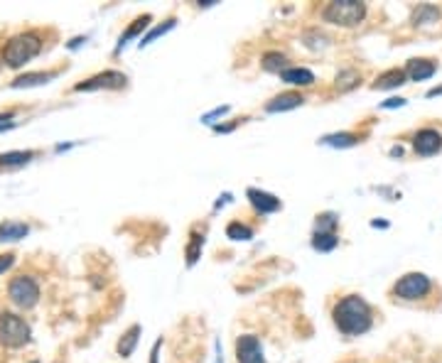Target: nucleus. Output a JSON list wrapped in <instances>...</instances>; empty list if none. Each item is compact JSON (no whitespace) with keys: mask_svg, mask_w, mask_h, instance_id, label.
I'll return each mask as SVG.
<instances>
[{"mask_svg":"<svg viewBox=\"0 0 442 363\" xmlns=\"http://www.w3.org/2000/svg\"><path fill=\"white\" fill-rule=\"evenodd\" d=\"M413 147L418 155H435V152L442 150V136L433 128H425V131H418L413 138Z\"/></svg>","mask_w":442,"mask_h":363,"instance_id":"9","label":"nucleus"},{"mask_svg":"<svg viewBox=\"0 0 442 363\" xmlns=\"http://www.w3.org/2000/svg\"><path fill=\"white\" fill-rule=\"evenodd\" d=\"M359 140H361V138L354 136V133H334V136L322 138V143H325V145H330V147H351V145H356Z\"/></svg>","mask_w":442,"mask_h":363,"instance_id":"20","label":"nucleus"},{"mask_svg":"<svg viewBox=\"0 0 442 363\" xmlns=\"http://www.w3.org/2000/svg\"><path fill=\"white\" fill-rule=\"evenodd\" d=\"M405 72L403 69H391V72H386V74H381L379 79H376V84H374V88H381V91H386V88H398V86H403L405 84Z\"/></svg>","mask_w":442,"mask_h":363,"instance_id":"17","label":"nucleus"},{"mask_svg":"<svg viewBox=\"0 0 442 363\" xmlns=\"http://www.w3.org/2000/svg\"><path fill=\"white\" fill-rule=\"evenodd\" d=\"M148 22H150V15H143V18H138L136 22H133L131 27L126 29V34L121 37V42H118V49H116V52H121V49L128 44V39H133L138 32H141V29H145V27H148Z\"/></svg>","mask_w":442,"mask_h":363,"instance_id":"24","label":"nucleus"},{"mask_svg":"<svg viewBox=\"0 0 442 363\" xmlns=\"http://www.w3.org/2000/svg\"><path fill=\"white\" fill-rule=\"evenodd\" d=\"M32 157H34L32 150L3 152V155H0V170H13V167H22V165H27Z\"/></svg>","mask_w":442,"mask_h":363,"instance_id":"15","label":"nucleus"},{"mask_svg":"<svg viewBox=\"0 0 442 363\" xmlns=\"http://www.w3.org/2000/svg\"><path fill=\"white\" fill-rule=\"evenodd\" d=\"M280 79L285 84H292V86H312L315 84V74L305 67H290L280 74Z\"/></svg>","mask_w":442,"mask_h":363,"instance_id":"14","label":"nucleus"},{"mask_svg":"<svg viewBox=\"0 0 442 363\" xmlns=\"http://www.w3.org/2000/svg\"><path fill=\"white\" fill-rule=\"evenodd\" d=\"M8 295L18 307L30 310V307H34L37 305V300H39V285L30 275H18L13 282H10Z\"/></svg>","mask_w":442,"mask_h":363,"instance_id":"5","label":"nucleus"},{"mask_svg":"<svg viewBox=\"0 0 442 363\" xmlns=\"http://www.w3.org/2000/svg\"><path fill=\"white\" fill-rule=\"evenodd\" d=\"M305 103V98L300 96V93L295 91H287V93H280V96H275L273 101L266 103V111L268 113H282V111H292V108L302 106Z\"/></svg>","mask_w":442,"mask_h":363,"instance_id":"11","label":"nucleus"},{"mask_svg":"<svg viewBox=\"0 0 442 363\" xmlns=\"http://www.w3.org/2000/svg\"><path fill=\"white\" fill-rule=\"evenodd\" d=\"M126 74H121V72H101V74H96V77H91V79H86V81H82V84H77L74 86V91H98V88H123L126 86Z\"/></svg>","mask_w":442,"mask_h":363,"instance_id":"7","label":"nucleus"},{"mask_svg":"<svg viewBox=\"0 0 442 363\" xmlns=\"http://www.w3.org/2000/svg\"><path fill=\"white\" fill-rule=\"evenodd\" d=\"M190 238H192V241H190V246H187V263H190V265H195L197 258H200V253H202V246H204V238H202L197 231H192Z\"/></svg>","mask_w":442,"mask_h":363,"instance_id":"27","label":"nucleus"},{"mask_svg":"<svg viewBox=\"0 0 442 363\" xmlns=\"http://www.w3.org/2000/svg\"><path fill=\"white\" fill-rule=\"evenodd\" d=\"M337 223H339V218L334 213H322V216H317V233H334Z\"/></svg>","mask_w":442,"mask_h":363,"instance_id":"28","label":"nucleus"},{"mask_svg":"<svg viewBox=\"0 0 442 363\" xmlns=\"http://www.w3.org/2000/svg\"><path fill=\"white\" fill-rule=\"evenodd\" d=\"M236 361L238 363H266L258 336H253V334L238 336L236 339Z\"/></svg>","mask_w":442,"mask_h":363,"instance_id":"8","label":"nucleus"},{"mask_svg":"<svg viewBox=\"0 0 442 363\" xmlns=\"http://www.w3.org/2000/svg\"><path fill=\"white\" fill-rule=\"evenodd\" d=\"M30 363H39V361H30Z\"/></svg>","mask_w":442,"mask_h":363,"instance_id":"34","label":"nucleus"},{"mask_svg":"<svg viewBox=\"0 0 442 363\" xmlns=\"http://www.w3.org/2000/svg\"><path fill=\"white\" fill-rule=\"evenodd\" d=\"M13 263H15V256H13V253H5V256H0V272L8 270V268L13 265Z\"/></svg>","mask_w":442,"mask_h":363,"instance_id":"29","label":"nucleus"},{"mask_svg":"<svg viewBox=\"0 0 442 363\" xmlns=\"http://www.w3.org/2000/svg\"><path fill=\"white\" fill-rule=\"evenodd\" d=\"M366 5L359 0H334L325 8L322 18L332 25H339V27H356V25L364 20Z\"/></svg>","mask_w":442,"mask_h":363,"instance_id":"3","label":"nucleus"},{"mask_svg":"<svg viewBox=\"0 0 442 363\" xmlns=\"http://www.w3.org/2000/svg\"><path fill=\"white\" fill-rule=\"evenodd\" d=\"M138 339H141V324H133L131 329L121 336V341H118V354H121L123 359L131 356L133 349H136V344H138Z\"/></svg>","mask_w":442,"mask_h":363,"instance_id":"18","label":"nucleus"},{"mask_svg":"<svg viewBox=\"0 0 442 363\" xmlns=\"http://www.w3.org/2000/svg\"><path fill=\"white\" fill-rule=\"evenodd\" d=\"M263 69L266 72H275V74H282L285 72V64H287V57L282 52H266L263 54Z\"/></svg>","mask_w":442,"mask_h":363,"instance_id":"19","label":"nucleus"},{"mask_svg":"<svg viewBox=\"0 0 442 363\" xmlns=\"http://www.w3.org/2000/svg\"><path fill=\"white\" fill-rule=\"evenodd\" d=\"M405 106V98H389L386 103H381V108H401Z\"/></svg>","mask_w":442,"mask_h":363,"instance_id":"30","label":"nucleus"},{"mask_svg":"<svg viewBox=\"0 0 442 363\" xmlns=\"http://www.w3.org/2000/svg\"><path fill=\"white\" fill-rule=\"evenodd\" d=\"M15 113L13 111H8V113H0V123H10V118H13Z\"/></svg>","mask_w":442,"mask_h":363,"instance_id":"33","label":"nucleus"},{"mask_svg":"<svg viewBox=\"0 0 442 363\" xmlns=\"http://www.w3.org/2000/svg\"><path fill=\"white\" fill-rule=\"evenodd\" d=\"M30 324L22 317L13 315V312H3L0 315V344L8 349H20L30 341Z\"/></svg>","mask_w":442,"mask_h":363,"instance_id":"4","label":"nucleus"},{"mask_svg":"<svg viewBox=\"0 0 442 363\" xmlns=\"http://www.w3.org/2000/svg\"><path fill=\"white\" fill-rule=\"evenodd\" d=\"M175 22H177V20H175V18H170V20H165V25H157V27H152L150 32H148L145 37L141 39V47H148V44H150L155 37H162L165 32H170V29L175 27Z\"/></svg>","mask_w":442,"mask_h":363,"instance_id":"26","label":"nucleus"},{"mask_svg":"<svg viewBox=\"0 0 442 363\" xmlns=\"http://www.w3.org/2000/svg\"><path fill=\"white\" fill-rule=\"evenodd\" d=\"M226 236L231 238V241H251L253 238V228H248L246 223H228L226 226Z\"/></svg>","mask_w":442,"mask_h":363,"instance_id":"25","label":"nucleus"},{"mask_svg":"<svg viewBox=\"0 0 442 363\" xmlns=\"http://www.w3.org/2000/svg\"><path fill=\"white\" fill-rule=\"evenodd\" d=\"M359 81H361V77H359V72H354V69H346V72L337 74V88H339V91H349V88L359 86Z\"/></svg>","mask_w":442,"mask_h":363,"instance_id":"22","label":"nucleus"},{"mask_svg":"<svg viewBox=\"0 0 442 363\" xmlns=\"http://www.w3.org/2000/svg\"><path fill=\"white\" fill-rule=\"evenodd\" d=\"M440 20V10L435 5H420L413 15V22L415 25H430V22H438Z\"/></svg>","mask_w":442,"mask_h":363,"instance_id":"21","label":"nucleus"},{"mask_svg":"<svg viewBox=\"0 0 442 363\" xmlns=\"http://www.w3.org/2000/svg\"><path fill=\"white\" fill-rule=\"evenodd\" d=\"M428 292H430V280L423 272H408L394 287V295L401 297V300H420Z\"/></svg>","mask_w":442,"mask_h":363,"instance_id":"6","label":"nucleus"},{"mask_svg":"<svg viewBox=\"0 0 442 363\" xmlns=\"http://www.w3.org/2000/svg\"><path fill=\"white\" fill-rule=\"evenodd\" d=\"M59 72H32V74H22V77L15 79L10 86L13 88H30V86H39V84H49L52 79H57Z\"/></svg>","mask_w":442,"mask_h":363,"instance_id":"13","label":"nucleus"},{"mask_svg":"<svg viewBox=\"0 0 442 363\" xmlns=\"http://www.w3.org/2000/svg\"><path fill=\"white\" fill-rule=\"evenodd\" d=\"M435 62H430V59H410L408 67H405V77L410 79V81H425V79H430L435 74Z\"/></svg>","mask_w":442,"mask_h":363,"instance_id":"12","label":"nucleus"},{"mask_svg":"<svg viewBox=\"0 0 442 363\" xmlns=\"http://www.w3.org/2000/svg\"><path fill=\"white\" fill-rule=\"evenodd\" d=\"M246 197L251 199L253 209L261 213H273L280 209V199L273 197V194H268V192H261V189H248Z\"/></svg>","mask_w":442,"mask_h":363,"instance_id":"10","label":"nucleus"},{"mask_svg":"<svg viewBox=\"0 0 442 363\" xmlns=\"http://www.w3.org/2000/svg\"><path fill=\"white\" fill-rule=\"evenodd\" d=\"M332 317H334L337 329L346 336H359L371 329V307L359 295H349L337 302Z\"/></svg>","mask_w":442,"mask_h":363,"instance_id":"1","label":"nucleus"},{"mask_svg":"<svg viewBox=\"0 0 442 363\" xmlns=\"http://www.w3.org/2000/svg\"><path fill=\"white\" fill-rule=\"evenodd\" d=\"M435 96H442V86H435L428 91V98H435Z\"/></svg>","mask_w":442,"mask_h":363,"instance_id":"32","label":"nucleus"},{"mask_svg":"<svg viewBox=\"0 0 442 363\" xmlns=\"http://www.w3.org/2000/svg\"><path fill=\"white\" fill-rule=\"evenodd\" d=\"M160 344L162 341H157L155 346H152V354H150V363H157V351H160Z\"/></svg>","mask_w":442,"mask_h":363,"instance_id":"31","label":"nucleus"},{"mask_svg":"<svg viewBox=\"0 0 442 363\" xmlns=\"http://www.w3.org/2000/svg\"><path fill=\"white\" fill-rule=\"evenodd\" d=\"M42 52V37L37 32H20L10 37L3 47V62L10 69H20Z\"/></svg>","mask_w":442,"mask_h":363,"instance_id":"2","label":"nucleus"},{"mask_svg":"<svg viewBox=\"0 0 442 363\" xmlns=\"http://www.w3.org/2000/svg\"><path fill=\"white\" fill-rule=\"evenodd\" d=\"M337 243H339V238H337L334 233H315V238H312V248H315V251H322V253L334 251Z\"/></svg>","mask_w":442,"mask_h":363,"instance_id":"23","label":"nucleus"},{"mask_svg":"<svg viewBox=\"0 0 442 363\" xmlns=\"http://www.w3.org/2000/svg\"><path fill=\"white\" fill-rule=\"evenodd\" d=\"M30 233L27 223L20 221H3L0 223V241H20Z\"/></svg>","mask_w":442,"mask_h":363,"instance_id":"16","label":"nucleus"}]
</instances>
